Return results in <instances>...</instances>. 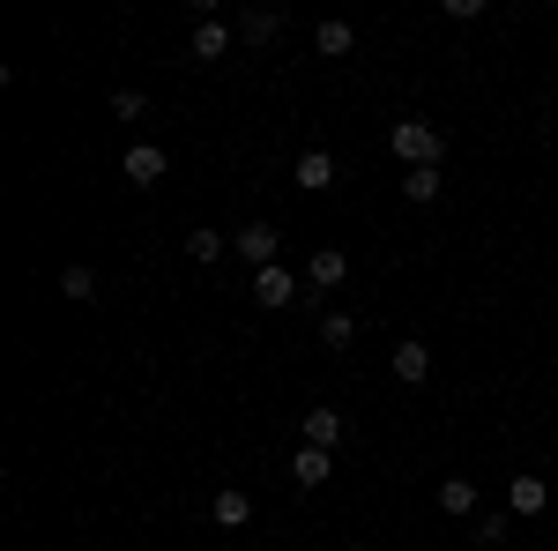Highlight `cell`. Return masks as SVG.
Segmentation results:
<instances>
[{"instance_id": "2e32d148", "label": "cell", "mask_w": 558, "mask_h": 551, "mask_svg": "<svg viewBox=\"0 0 558 551\" xmlns=\"http://www.w3.org/2000/svg\"><path fill=\"white\" fill-rule=\"evenodd\" d=\"M439 507L447 514H476V484L470 477H447V484H439Z\"/></svg>"}, {"instance_id": "4fadbf2b", "label": "cell", "mask_w": 558, "mask_h": 551, "mask_svg": "<svg viewBox=\"0 0 558 551\" xmlns=\"http://www.w3.org/2000/svg\"><path fill=\"white\" fill-rule=\"evenodd\" d=\"M313 45H320V52H328V60H343V52H357V31H350V23H336V15H328V23H320V31H313Z\"/></svg>"}, {"instance_id": "30bf717a", "label": "cell", "mask_w": 558, "mask_h": 551, "mask_svg": "<svg viewBox=\"0 0 558 551\" xmlns=\"http://www.w3.org/2000/svg\"><path fill=\"white\" fill-rule=\"evenodd\" d=\"M216 529H246V522H254V500H246V492H239V484H223V492H216Z\"/></svg>"}, {"instance_id": "e0dca14e", "label": "cell", "mask_w": 558, "mask_h": 551, "mask_svg": "<svg viewBox=\"0 0 558 551\" xmlns=\"http://www.w3.org/2000/svg\"><path fill=\"white\" fill-rule=\"evenodd\" d=\"M320 336L336 343V350H350V343H357V321H350L343 306H336V313H320Z\"/></svg>"}, {"instance_id": "9a60e30c", "label": "cell", "mask_w": 558, "mask_h": 551, "mask_svg": "<svg viewBox=\"0 0 558 551\" xmlns=\"http://www.w3.org/2000/svg\"><path fill=\"white\" fill-rule=\"evenodd\" d=\"M223 247H231V239H223V231H209V224H202V231H186V254L202 261V268H209V261H223Z\"/></svg>"}, {"instance_id": "ac0fdd59", "label": "cell", "mask_w": 558, "mask_h": 551, "mask_svg": "<svg viewBox=\"0 0 558 551\" xmlns=\"http://www.w3.org/2000/svg\"><path fill=\"white\" fill-rule=\"evenodd\" d=\"M439 187H447L439 171H402V194H410V202H439Z\"/></svg>"}, {"instance_id": "9c48e42d", "label": "cell", "mask_w": 558, "mask_h": 551, "mask_svg": "<svg viewBox=\"0 0 558 551\" xmlns=\"http://www.w3.org/2000/svg\"><path fill=\"white\" fill-rule=\"evenodd\" d=\"M387 366H395V381H402V387H417L432 373V350H425V343H395V358H387Z\"/></svg>"}, {"instance_id": "8992f818", "label": "cell", "mask_w": 558, "mask_h": 551, "mask_svg": "<svg viewBox=\"0 0 558 551\" xmlns=\"http://www.w3.org/2000/svg\"><path fill=\"white\" fill-rule=\"evenodd\" d=\"M544 507H551V484H544V477H514V484H507V514L529 522V514H544Z\"/></svg>"}, {"instance_id": "5b68a950", "label": "cell", "mask_w": 558, "mask_h": 551, "mask_svg": "<svg viewBox=\"0 0 558 551\" xmlns=\"http://www.w3.org/2000/svg\"><path fill=\"white\" fill-rule=\"evenodd\" d=\"M343 276H350V254H343V247H320V254L305 261V284H313V291H336Z\"/></svg>"}, {"instance_id": "7a4b0ae2", "label": "cell", "mask_w": 558, "mask_h": 551, "mask_svg": "<svg viewBox=\"0 0 558 551\" xmlns=\"http://www.w3.org/2000/svg\"><path fill=\"white\" fill-rule=\"evenodd\" d=\"M231 247H239V261H254V268H276V247H283V231L254 216V224H246V231H239Z\"/></svg>"}, {"instance_id": "277c9868", "label": "cell", "mask_w": 558, "mask_h": 551, "mask_svg": "<svg viewBox=\"0 0 558 551\" xmlns=\"http://www.w3.org/2000/svg\"><path fill=\"white\" fill-rule=\"evenodd\" d=\"M305 447H328V455H336V447H343V410L313 403V410H305Z\"/></svg>"}, {"instance_id": "ba28073f", "label": "cell", "mask_w": 558, "mask_h": 551, "mask_svg": "<svg viewBox=\"0 0 558 551\" xmlns=\"http://www.w3.org/2000/svg\"><path fill=\"white\" fill-rule=\"evenodd\" d=\"M291 179H299L305 194H328V187H336V157H328V149H305Z\"/></svg>"}, {"instance_id": "52a82bcc", "label": "cell", "mask_w": 558, "mask_h": 551, "mask_svg": "<svg viewBox=\"0 0 558 551\" xmlns=\"http://www.w3.org/2000/svg\"><path fill=\"white\" fill-rule=\"evenodd\" d=\"M120 171H128V187H157V179H165V149H157V142H134Z\"/></svg>"}, {"instance_id": "44dd1931", "label": "cell", "mask_w": 558, "mask_h": 551, "mask_svg": "<svg viewBox=\"0 0 558 551\" xmlns=\"http://www.w3.org/2000/svg\"><path fill=\"white\" fill-rule=\"evenodd\" d=\"M112 112H120V120H142V112H149V97H142V89H120V97H112Z\"/></svg>"}, {"instance_id": "ffe728a7", "label": "cell", "mask_w": 558, "mask_h": 551, "mask_svg": "<svg viewBox=\"0 0 558 551\" xmlns=\"http://www.w3.org/2000/svg\"><path fill=\"white\" fill-rule=\"evenodd\" d=\"M476 544H484V551L507 544V514H484V522H476Z\"/></svg>"}, {"instance_id": "5bb4252c", "label": "cell", "mask_w": 558, "mask_h": 551, "mask_svg": "<svg viewBox=\"0 0 558 551\" xmlns=\"http://www.w3.org/2000/svg\"><path fill=\"white\" fill-rule=\"evenodd\" d=\"M276 31H283V23H276V8H254V15H239V38H246V45H268Z\"/></svg>"}, {"instance_id": "d6986e66", "label": "cell", "mask_w": 558, "mask_h": 551, "mask_svg": "<svg viewBox=\"0 0 558 551\" xmlns=\"http://www.w3.org/2000/svg\"><path fill=\"white\" fill-rule=\"evenodd\" d=\"M60 291H68V298H83V306H89V298H97V276H89L83 261H75V268H68V276H60Z\"/></svg>"}, {"instance_id": "8fae6325", "label": "cell", "mask_w": 558, "mask_h": 551, "mask_svg": "<svg viewBox=\"0 0 558 551\" xmlns=\"http://www.w3.org/2000/svg\"><path fill=\"white\" fill-rule=\"evenodd\" d=\"M223 45H231V23L223 15H202L194 23V60H223Z\"/></svg>"}, {"instance_id": "7c38bea8", "label": "cell", "mask_w": 558, "mask_h": 551, "mask_svg": "<svg viewBox=\"0 0 558 551\" xmlns=\"http://www.w3.org/2000/svg\"><path fill=\"white\" fill-rule=\"evenodd\" d=\"M328 469H336V455H328V447H299V463H291V477H299L305 492H320V484H328Z\"/></svg>"}, {"instance_id": "6da1fadb", "label": "cell", "mask_w": 558, "mask_h": 551, "mask_svg": "<svg viewBox=\"0 0 558 551\" xmlns=\"http://www.w3.org/2000/svg\"><path fill=\"white\" fill-rule=\"evenodd\" d=\"M387 149L402 157L410 171H439V149H447V134L432 128V120H395L387 128Z\"/></svg>"}, {"instance_id": "3957f363", "label": "cell", "mask_w": 558, "mask_h": 551, "mask_svg": "<svg viewBox=\"0 0 558 551\" xmlns=\"http://www.w3.org/2000/svg\"><path fill=\"white\" fill-rule=\"evenodd\" d=\"M254 298L260 306H299V276L276 261V268H254Z\"/></svg>"}]
</instances>
